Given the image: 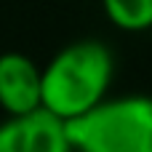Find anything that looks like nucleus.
<instances>
[{
    "label": "nucleus",
    "instance_id": "nucleus-2",
    "mask_svg": "<svg viewBox=\"0 0 152 152\" xmlns=\"http://www.w3.org/2000/svg\"><path fill=\"white\" fill-rule=\"evenodd\" d=\"M67 139L80 152H152V99H102L67 120Z\"/></svg>",
    "mask_w": 152,
    "mask_h": 152
},
{
    "label": "nucleus",
    "instance_id": "nucleus-3",
    "mask_svg": "<svg viewBox=\"0 0 152 152\" xmlns=\"http://www.w3.org/2000/svg\"><path fill=\"white\" fill-rule=\"evenodd\" d=\"M67 120L48 107H35L11 115L0 126V152H67Z\"/></svg>",
    "mask_w": 152,
    "mask_h": 152
},
{
    "label": "nucleus",
    "instance_id": "nucleus-4",
    "mask_svg": "<svg viewBox=\"0 0 152 152\" xmlns=\"http://www.w3.org/2000/svg\"><path fill=\"white\" fill-rule=\"evenodd\" d=\"M40 83L43 72L24 53L0 56V107L8 115H19L40 107Z\"/></svg>",
    "mask_w": 152,
    "mask_h": 152
},
{
    "label": "nucleus",
    "instance_id": "nucleus-1",
    "mask_svg": "<svg viewBox=\"0 0 152 152\" xmlns=\"http://www.w3.org/2000/svg\"><path fill=\"white\" fill-rule=\"evenodd\" d=\"M112 53L99 40H77L61 48L43 69L40 104L72 120L99 104L112 83Z\"/></svg>",
    "mask_w": 152,
    "mask_h": 152
},
{
    "label": "nucleus",
    "instance_id": "nucleus-5",
    "mask_svg": "<svg viewBox=\"0 0 152 152\" xmlns=\"http://www.w3.org/2000/svg\"><path fill=\"white\" fill-rule=\"evenodd\" d=\"M104 13L118 29L144 32L152 29V0H102Z\"/></svg>",
    "mask_w": 152,
    "mask_h": 152
}]
</instances>
